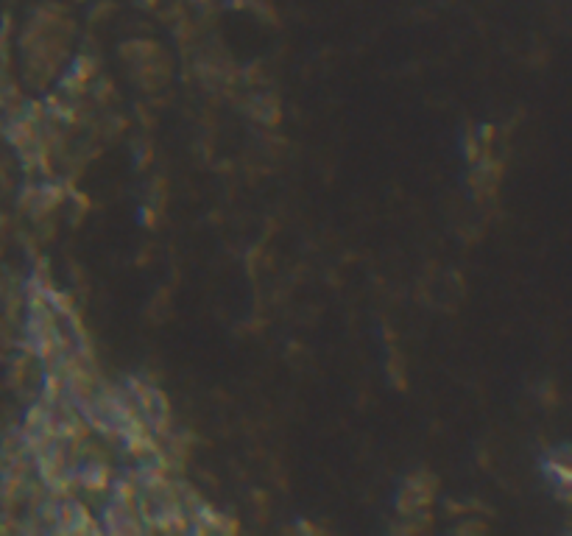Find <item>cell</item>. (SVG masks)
Here are the masks:
<instances>
[{"instance_id": "1", "label": "cell", "mask_w": 572, "mask_h": 536, "mask_svg": "<svg viewBox=\"0 0 572 536\" xmlns=\"http://www.w3.org/2000/svg\"><path fill=\"white\" fill-rule=\"evenodd\" d=\"M436 489H439V481L430 472H419V475L408 478V483L402 486L400 500H397V509H400L402 517H419L422 511L430 509Z\"/></svg>"}, {"instance_id": "6", "label": "cell", "mask_w": 572, "mask_h": 536, "mask_svg": "<svg viewBox=\"0 0 572 536\" xmlns=\"http://www.w3.org/2000/svg\"><path fill=\"white\" fill-rule=\"evenodd\" d=\"M547 472L553 475V478H559V483H561V489H567L570 486V464L567 461H550L547 464Z\"/></svg>"}, {"instance_id": "4", "label": "cell", "mask_w": 572, "mask_h": 536, "mask_svg": "<svg viewBox=\"0 0 572 536\" xmlns=\"http://www.w3.org/2000/svg\"><path fill=\"white\" fill-rule=\"evenodd\" d=\"M76 481L87 489V492H104L109 486V464L104 458H95V461H87L81 467L79 478Z\"/></svg>"}, {"instance_id": "3", "label": "cell", "mask_w": 572, "mask_h": 536, "mask_svg": "<svg viewBox=\"0 0 572 536\" xmlns=\"http://www.w3.org/2000/svg\"><path fill=\"white\" fill-rule=\"evenodd\" d=\"M104 528L109 534H143L146 525H143V517H140V509H137V500L115 497L109 503L107 514H104Z\"/></svg>"}, {"instance_id": "2", "label": "cell", "mask_w": 572, "mask_h": 536, "mask_svg": "<svg viewBox=\"0 0 572 536\" xmlns=\"http://www.w3.org/2000/svg\"><path fill=\"white\" fill-rule=\"evenodd\" d=\"M56 531H62V534H98L101 525L95 523L93 514L87 511L84 503L67 497L56 506Z\"/></svg>"}, {"instance_id": "5", "label": "cell", "mask_w": 572, "mask_h": 536, "mask_svg": "<svg viewBox=\"0 0 572 536\" xmlns=\"http://www.w3.org/2000/svg\"><path fill=\"white\" fill-rule=\"evenodd\" d=\"M93 76H95V62L90 59V56H81V59H76L73 70L67 73L65 87L70 90V93H84V90H87V84L93 81Z\"/></svg>"}]
</instances>
